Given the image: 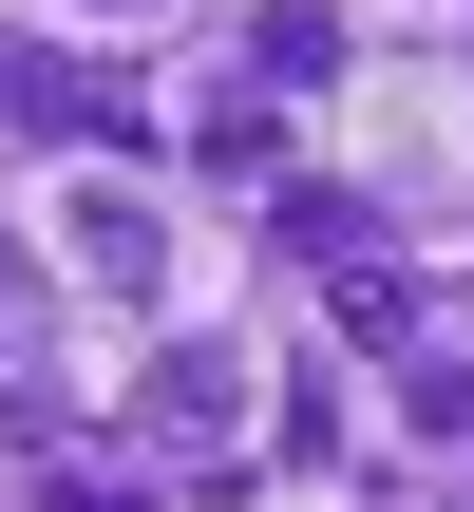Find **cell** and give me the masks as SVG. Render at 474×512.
Masks as SVG:
<instances>
[{
    "mask_svg": "<svg viewBox=\"0 0 474 512\" xmlns=\"http://www.w3.org/2000/svg\"><path fill=\"white\" fill-rule=\"evenodd\" d=\"M57 247H76V266H114V285H152V228H133V209H95V190L57 209Z\"/></svg>",
    "mask_w": 474,
    "mask_h": 512,
    "instance_id": "obj_1",
    "label": "cell"
}]
</instances>
